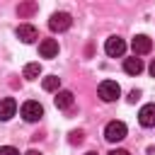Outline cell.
Segmentation results:
<instances>
[{
  "label": "cell",
  "instance_id": "1",
  "mask_svg": "<svg viewBox=\"0 0 155 155\" xmlns=\"http://www.w3.org/2000/svg\"><path fill=\"white\" fill-rule=\"evenodd\" d=\"M121 94V87L116 80H102L99 82V99L102 102H116Z\"/></svg>",
  "mask_w": 155,
  "mask_h": 155
},
{
  "label": "cell",
  "instance_id": "2",
  "mask_svg": "<svg viewBox=\"0 0 155 155\" xmlns=\"http://www.w3.org/2000/svg\"><path fill=\"white\" fill-rule=\"evenodd\" d=\"M126 124L124 121H109L107 124V128H104V138L109 140V143H119V140H124L126 138Z\"/></svg>",
  "mask_w": 155,
  "mask_h": 155
},
{
  "label": "cell",
  "instance_id": "3",
  "mask_svg": "<svg viewBox=\"0 0 155 155\" xmlns=\"http://www.w3.org/2000/svg\"><path fill=\"white\" fill-rule=\"evenodd\" d=\"M70 24H73V17L68 12H53L48 17V29L51 31H65V29H70Z\"/></svg>",
  "mask_w": 155,
  "mask_h": 155
},
{
  "label": "cell",
  "instance_id": "4",
  "mask_svg": "<svg viewBox=\"0 0 155 155\" xmlns=\"http://www.w3.org/2000/svg\"><path fill=\"white\" fill-rule=\"evenodd\" d=\"M41 116H44V107H41L39 102L29 99V102H24V104H22V119H24V121L34 124V121H39Z\"/></svg>",
  "mask_w": 155,
  "mask_h": 155
},
{
  "label": "cell",
  "instance_id": "5",
  "mask_svg": "<svg viewBox=\"0 0 155 155\" xmlns=\"http://www.w3.org/2000/svg\"><path fill=\"white\" fill-rule=\"evenodd\" d=\"M104 51H107V56L119 58V56H124V53H126V41H124L121 36H109V39H107V44H104Z\"/></svg>",
  "mask_w": 155,
  "mask_h": 155
},
{
  "label": "cell",
  "instance_id": "6",
  "mask_svg": "<svg viewBox=\"0 0 155 155\" xmlns=\"http://www.w3.org/2000/svg\"><path fill=\"white\" fill-rule=\"evenodd\" d=\"M15 34H17V39H19L22 44H34V41L39 39V31H36L34 24H19Z\"/></svg>",
  "mask_w": 155,
  "mask_h": 155
},
{
  "label": "cell",
  "instance_id": "7",
  "mask_svg": "<svg viewBox=\"0 0 155 155\" xmlns=\"http://www.w3.org/2000/svg\"><path fill=\"white\" fill-rule=\"evenodd\" d=\"M131 48H133L136 56H143V53H148V51L153 48V41H150V36H145V34H136L133 41H131Z\"/></svg>",
  "mask_w": 155,
  "mask_h": 155
},
{
  "label": "cell",
  "instance_id": "8",
  "mask_svg": "<svg viewBox=\"0 0 155 155\" xmlns=\"http://www.w3.org/2000/svg\"><path fill=\"white\" fill-rule=\"evenodd\" d=\"M15 111H17V102H15L12 97L0 99V121H10V119L15 116Z\"/></svg>",
  "mask_w": 155,
  "mask_h": 155
},
{
  "label": "cell",
  "instance_id": "9",
  "mask_svg": "<svg viewBox=\"0 0 155 155\" xmlns=\"http://www.w3.org/2000/svg\"><path fill=\"white\" fill-rule=\"evenodd\" d=\"M138 121H140V126H145V128L155 126V104H145V107H140V111H138Z\"/></svg>",
  "mask_w": 155,
  "mask_h": 155
},
{
  "label": "cell",
  "instance_id": "10",
  "mask_svg": "<svg viewBox=\"0 0 155 155\" xmlns=\"http://www.w3.org/2000/svg\"><path fill=\"white\" fill-rule=\"evenodd\" d=\"M39 53H41V58H56L58 56V41L56 39H44L39 44Z\"/></svg>",
  "mask_w": 155,
  "mask_h": 155
},
{
  "label": "cell",
  "instance_id": "11",
  "mask_svg": "<svg viewBox=\"0 0 155 155\" xmlns=\"http://www.w3.org/2000/svg\"><path fill=\"white\" fill-rule=\"evenodd\" d=\"M53 102H56L58 109H70L73 107V92L70 90H58L56 97H53Z\"/></svg>",
  "mask_w": 155,
  "mask_h": 155
},
{
  "label": "cell",
  "instance_id": "12",
  "mask_svg": "<svg viewBox=\"0 0 155 155\" xmlns=\"http://www.w3.org/2000/svg\"><path fill=\"white\" fill-rule=\"evenodd\" d=\"M124 70H126L128 75H138V73L143 70V61L136 58V56H133V58H126V61H124Z\"/></svg>",
  "mask_w": 155,
  "mask_h": 155
},
{
  "label": "cell",
  "instance_id": "13",
  "mask_svg": "<svg viewBox=\"0 0 155 155\" xmlns=\"http://www.w3.org/2000/svg\"><path fill=\"white\" fill-rule=\"evenodd\" d=\"M41 87H44L46 92H58V87H61V78H56V75H46L44 82H41Z\"/></svg>",
  "mask_w": 155,
  "mask_h": 155
},
{
  "label": "cell",
  "instance_id": "14",
  "mask_svg": "<svg viewBox=\"0 0 155 155\" xmlns=\"http://www.w3.org/2000/svg\"><path fill=\"white\" fill-rule=\"evenodd\" d=\"M36 10H39V5L29 0V2H22V5L17 7V15H19V17H29V15H34Z\"/></svg>",
  "mask_w": 155,
  "mask_h": 155
},
{
  "label": "cell",
  "instance_id": "15",
  "mask_svg": "<svg viewBox=\"0 0 155 155\" xmlns=\"http://www.w3.org/2000/svg\"><path fill=\"white\" fill-rule=\"evenodd\" d=\"M39 73H41V65H39V63H27V65H24V78H27V80H36Z\"/></svg>",
  "mask_w": 155,
  "mask_h": 155
},
{
  "label": "cell",
  "instance_id": "16",
  "mask_svg": "<svg viewBox=\"0 0 155 155\" xmlns=\"http://www.w3.org/2000/svg\"><path fill=\"white\" fill-rule=\"evenodd\" d=\"M0 155H19V150L12 145H0Z\"/></svg>",
  "mask_w": 155,
  "mask_h": 155
},
{
  "label": "cell",
  "instance_id": "17",
  "mask_svg": "<svg viewBox=\"0 0 155 155\" xmlns=\"http://www.w3.org/2000/svg\"><path fill=\"white\" fill-rule=\"evenodd\" d=\"M68 140H70L73 145H75V143H82V131H70V138H68Z\"/></svg>",
  "mask_w": 155,
  "mask_h": 155
},
{
  "label": "cell",
  "instance_id": "18",
  "mask_svg": "<svg viewBox=\"0 0 155 155\" xmlns=\"http://www.w3.org/2000/svg\"><path fill=\"white\" fill-rule=\"evenodd\" d=\"M107 155H131L128 150H121V148H116V150H111V153H107Z\"/></svg>",
  "mask_w": 155,
  "mask_h": 155
},
{
  "label": "cell",
  "instance_id": "19",
  "mask_svg": "<svg viewBox=\"0 0 155 155\" xmlns=\"http://www.w3.org/2000/svg\"><path fill=\"white\" fill-rule=\"evenodd\" d=\"M138 97H140V92H138V90H133V92H131V94H128V102H136V99H138Z\"/></svg>",
  "mask_w": 155,
  "mask_h": 155
},
{
  "label": "cell",
  "instance_id": "20",
  "mask_svg": "<svg viewBox=\"0 0 155 155\" xmlns=\"http://www.w3.org/2000/svg\"><path fill=\"white\" fill-rule=\"evenodd\" d=\"M24 155H41V153H39V150H27Z\"/></svg>",
  "mask_w": 155,
  "mask_h": 155
},
{
  "label": "cell",
  "instance_id": "21",
  "mask_svg": "<svg viewBox=\"0 0 155 155\" xmlns=\"http://www.w3.org/2000/svg\"><path fill=\"white\" fill-rule=\"evenodd\" d=\"M150 75H153V78H155V61H153V63H150Z\"/></svg>",
  "mask_w": 155,
  "mask_h": 155
},
{
  "label": "cell",
  "instance_id": "22",
  "mask_svg": "<svg viewBox=\"0 0 155 155\" xmlns=\"http://www.w3.org/2000/svg\"><path fill=\"white\" fill-rule=\"evenodd\" d=\"M85 155H97V153H85Z\"/></svg>",
  "mask_w": 155,
  "mask_h": 155
}]
</instances>
